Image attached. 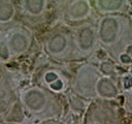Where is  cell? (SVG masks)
<instances>
[{"label":"cell","mask_w":132,"mask_h":124,"mask_svg":"<svg viewBox=\"0 0 132 124\" xmlns=\"http://www.w3.org/2000/svg\"><path fill=\"white\" fill-rule=\"evenodd\" d=\"M50 88L53 90V91H60V90H62L63 89V82L60 80V78L59 79H57L56 81H54L53 83H51L50 85Z\"/></svg>","instance_id":"cell-17"},{"label":"cell","mask_w":132,"mask_h":124,"mask_svg":"<svg viewBox=\"0 0 132 124\" xmlns=\"http://www.w3.org/2000/svg\"><path fill=\"white\" fill-rule=\"evenodd\" d=\"M2 80H4V76H3V74H2L1 72H0V82H1Z\"/></svg>","instance_id":"cell-22"},{"label":"cell","mask_w":132,"mask_h":124,"mask_svg":"<svg viewBox=\"0 0 132 124\" xmlns=\"http://www.w3.org/2000/svg\"><path fill=\"white\" fill-rule=\"evenodd\" d=\"M5 40L9 47L12 57L24 54L31 45V36L29 32L20 27L12 28L8 32Z\"/></svg>","instance_id":"cell-5"},{"label":"cell","mask_w":132,"mask_h":124,"mask_svg":"<svg viewBox=\"0 0 132 124\" xmlns=\"http://www.w3.org/2000/svg\"><path fill=\"white\" fill-rule=\"evenodd\" d=\"M42 124H57V123H55V122H44V123H42Z\"/></svg>","instance_id":"cell-21"},{"label":"cell","mask_w":132,"mask_h":124,"mask_svg":"<svg viewBox=\"0 0 132 124\" xmlns=\"http://www.w3.org/2000/svg\"><path fill=\"white\" fill-rule=\"evenodd\" d=\"M119 61L124 65L132 64V43L126 44L124 50L119 54Z\"/></svg>","instance_id":"cell-15"},{"label":"cell","mask_w":132,"mask_h":124,"mask_svg":"<svg viewBox=\"0 0 132 124\" xmlns=\"http://www.w3.org/2000/svg\"><path fill=\"white\" fill-rule=\"evenodd\" d=\"M93 121H96L99 124H112L114 121V117L111 111L106 107L100 106L94 111Z\"/></svg>","instance_id":"cell-12"},{"label":"cell","mask_w":132,"mask_h":124,"mask_svg":"<svg viewBox=\"0 0 132 124\" xmlns=\"http://www.w3.org/2000/svg\"><path fill=\"white\" fill-rule=\"evenodd\" d=\"M21 102L28 112L32 114H39L45 111L48 106L50 96L43 89L32 87L22 93Z\"/></svg>","instance_id":"cell-3"},{"label":"cell","mask_w":132,"mask_h":124,"mask_svg":"<svg viewBox=\"0 0 132 124\" xmlns=\"http://www.w3.org/2000/svg\"><path fill=\"white\" fill-rule=\"evenodd\" d=\"M22 120H23V113H22V110H21V105L15 103L10 109L5 121L7 123H19Z\"/></svg>","instance_id":"cell-13"},{"label":"cell","mask_w":132,"mask_h":124,"mask_svg":"<svg viewBox=\"0 0 132 124\" xmlns=\"http://www.w3.org/2000/svg\"><path fill=\"white\" fill-rule=\"evenodd\" d=\"M127 4V0H95L97 9L103 13H112L122 10Z\"/></svg>","instance_id":"cell-10"},{"label":"cell","mask_w":132,"mask_h":124,"mask_svg":"<svg viewBox=\"0 0 132 124\" xmlns=\"http://www.w3.org/2000/svg\"><path fill=\"white\" fill-rule=\"evenodd\" d=\"M97 42V34L94 27L90 24L78 26L74 31V43L81 54H90Z\"/></svg>","instance_id":"cell-4"},{"label":"cell","mask_w":132,"mask_h":124,"mask_svg":"<svg viewBox=\"0 0 132 124\" xmlns=\"http://www.w3.org/2000/svg\"><path fill=\"white\" fill-rule=\"evenodd\" d=\"M91 13V5L88 0H73L65 11V17L69 21L77 22L85 20Z\"/></svg>","instance_id":"cell-7"},{"label":"cell","mask_w":132,"mask_h":124,"mask_svg":"<svg viewBox=\"0 0 132 124\" xmlns=\"http://www.w3.org/2000/svg\"><path fill=\"white\" fill-rule=\"evenodd\" d=\"M95 94L102 99H112L119 94V89L117 84L107 75L99 76L96 86Z\"/></svg>","instance_id":"cell-8"},{"label":"cell","mask_w":132,"mask_h":124,"mask_svg":"<svg viewBox=\"0 0 132 124\" xmlns=\"http://www.w3.org/2000/svg\"><path fill=\"white\" fill-rule=\"evenodd\" d=\"M88 124H99L98 122H96V121H91V122H89Z\"/></svg>","instance_id":"cell-20"},{"label":"cell","mask_w":132,"mask_h":124,"mask_svg":"<svg viewBox=\"0 0 132 124\" xmlns=\"http://www.w3.org/2000/svg\"><path fill=\"white\" fill-rule=\"evenodd\" d=\"M70 48L69 37L66 33L56 32L48 36L45 41V51L48 55L55 58L64 57Z\"/></svg>","instance_id":"cell-6"},{"label":"cell","mask_w":132,"mask_h":124,"mask_svg":"<svg viewBox=\"0 0 132 124\" xmlns=\"http://www.w3.org/2000/svg\"><path fill=\"white\" fill-rule=\"evenodd\" d=\"M47 8V0H22V9L31 18L41 17Z\"/></svg>","instance_id":"cell-9"},{"label":"cell","mask_w":132,"mask_h":124,"mask_svg":"<svg viewBox=\"0 0 132 124\" xmlns=\"http://www.w3.org/2000/svg\"><path fill=\"white\" fill-rule=\"evenodd\" d=\"M101 70L104 73V75H107L108 76L112 72V66L109 63H103L101 65Z\"/></svg>","instance_id":"cell-19"},{"label":"cell","mask_w":132,"mask_h":124,"mask_svg":"<svg viewBox=\"0 0 132 124\" xmlns=\"http://www.w3.org/2000/svg\"><path fill=\"white\" fill-rule=\"evenodd\" d=\"M12 57L9 47L5 39H0V60L3 62L8 61Z\"/></svg>","instance_id":"cell-16"},{"label":"cell","mask_w":132,"mask_h":124,"mask_svg":"<svg viewBox=\"0 0 132 124\" xmlns=\"http://www.w3.org/2000/svg\"><path fill=\"white\" fill-rule=\"evenodd\" d=\"M10 99V89L8 85L2 80L0 82V111H2V107L6 106Z\"/></svg>","instance_id":"cell-14"},{"label":"cell","mask_w":132,"mask_h":124,"mask_svg":"<svg viewBox=\"0 0 132 124\" xmlns=\"http://www.w3.org/2000/svg\"><path fill=\"white\" fill-rule=\"evenodd\" d=\"M57 79H59V75L56 73V72H54V71H48V72H46L45 73V75H44V81L50 85L51 83H53L54 81H56Z\"/></svg>","instance_id":"cell-18"},{"label":"cell","mask_w":132,"mask_h":124,"mask_svg":"<svg viewBox=\"0 0 132 124\" xmlns=\"http://www.w3.org/2000/svg\"><path fill=\"white\" fill-rule=\"evenodd\" d=\"M122 32V20L118 16L107 14L98 22L96 34L97 40L105 48L113 47L120 39Z\"/></svg>","instance_id":"cell-1"},{"label":"cell","mask_w":132,"mask_h":124,"mask_svg":"<svg viewBox=\"0 0 132 124\" xmlns=\"http://www.w3.org/2000/svg\"><path fill=\"white\" fill-rule=\"evenodd\" d=\"M15 5L11 0H0V24H7L15 17Z\"/></svg>","instance_id":"cell-11"},{"label":"cell","mask_w":132,"mask_h":124,"mask_svg":"<svg viewBox=\"0 0 132 124\" xmlns=\"http://www.w3.org/2000/svg\"><path fill=\"white\" fill-rule=\"evenodd\" d=\"M56 1H65V0H56Z\"/></svg>","instance_id":"cell-23"},{"label":"cell","mask_w":132,"mask_h":124,"mask_svg":"<svg viewBox=\"0 0 132 124\" xmlns=\"http://www.w3.org/2000/svg\"><path fill=\"white\" fill-rule=\"evenodd\" d=\"M99 71L92 65L81 66L74 80V91L85 97H92L95 94V86L99 79Z\"/></svg>","instance_id":"cell-2"}]
</instances>
